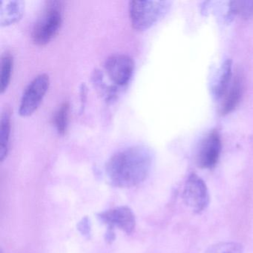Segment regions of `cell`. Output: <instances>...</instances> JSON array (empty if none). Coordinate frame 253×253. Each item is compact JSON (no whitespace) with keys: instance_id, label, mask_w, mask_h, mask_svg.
<instances>
[{"instance_id":"13","label":"cell","mask_w":253,"mask_h":253,"mask_svg":"<svg viewBox=\"0 0 253 253\" xmlns=\"http://www.w3.org/2000/svg\"><path fill=\"white\" fill-rule=\"evenodd\" d=\"M13 66H14V58L10 51H6L2 54L1 57V75H0V91L3 94L11 80Z\"/></svg>"},{"instance_id":"2","label":"cell","mask_w":253,"mask_h":253,"mask_svg":"<svg viewBox=\"0 0 253 253\" xmlns=\"http://www.w3.org/2000/svg\"><path fill=\"white\" fill-rule=\"evenodd\" d=\"M171 2L167 0H134L128 3L131 26L137 31H146L168 13Z\"/></svg>"},{"instance_id":"16","label":"cell","mask_w":253,"mask_h":253,"mask_svg":"<svg viewBox=\"0 0 253 253\" xmlns=\"http://www.w3.org/2000/svg\"><path fill=\"white\" fill-rule=\"evenodd\" d=\"M90 222L88 217H84L82 219L79 224H78V229L81 231L83 235L85 236H89L90 231H91V227H90Z\"/></svg>"},{"instance_id":"7","label":"cell","mask_w":253,"mask_h":253,"mask_svg":"<svg viewBox=\"0 0 253 253\" xmlns=\"http://www.w3.org/2000/svg\"><path fill=\"white\" fill-rule=\"evenodd\" d=\"M222 143L220 132L217 129L210 131L201 140L195 155L197 165L203 169H211L216 165L220 152Z\"/></svg>"},{"instance_id":"12","label":"cell","mask_w":253,"mask_h":253,"mask_svg":"<svg viewBox=\"0 0 253 253\" xmlns=\"http://www.w3.org/2000/svg\"><path fill=\"white\" fill-rule=\"evenodd\" d=\"M11 115L8 109L3 111L0 121V161L6 158L9 151L11 135Z\"/></svg>"},{"instance_id":"9","label":"cell","mask_w":253,"mask_h":253,"mask_svg":"<svg viewBox=\"0 0 253 253\" xmlns=\"http://www.w3.org/2000/svg\"><path fill=\"white\" fill-rule=\"evenodd\" d=\"M26 8L23 0H2L0 6V26H9L21 20Z\"/></svg>"},{"instance_id":"3","label":"cell","mask_w":253,"mask_h":253,"mask_svg":"<svg viewBox=\"0 0 253 253\" xmlns=\"http://www.w3.org/2000/svg\"><path fill=\"white\" fill-rule=\"evenodd\" d=\"M63 23V5L60 1H47L43 11L34 25L32 39L38 45H45L58 34Z\"/></svg>"},{"instance_id":"10","label":"cell","mask_w":253,"mask_h":253,"mask_svg":"<svg viewBox=\"0 0 253 253\" xmlns=\"http://www.w3.org/2000/svg\"><path fill=\"white\" fill-rule=\"evenodd\" d=\"M243 91L244 81L242 76L238 74L234 78L230 87L223 97V100L220 107V115L223 116L228 115L236 108L242 97Z\"/></svg>"},{"instance_id":"17","label":"cell","mask_w":253,"mask_h":253,"mask_svg":"<svg viewBox=\"0 0 253 253\" xmlns=\"http://www.w3.org/2000/svg\"><path fill=\"white\" fill-rule=\"evenodd\" d=\"M87 98V87L85 84H83L81 86V110L83 111L85 103H86Z\"/></svg>"},{"instance_id":"1","label":"cell","mask_w":253,"mask_h":253,"mask_svg":"<svg viewBox=\"0 0 253 253\" xmlns=\"http://www.w3.org/2000/svg\"><path fill=\"white\" fill-rule=\"evenodd\" d=\"M152 162L153 153L149 147L130 146L111 157L106 164V174L114 186L132 187L146 180Z\"/></svg>"},{"instance_id":"8","label":"cell","mask_w":253,"mask_h":253,"mask_svg":"<svg viewBox=\"0 0 253 253\" xmlns=\"http://www.w3.org/2000/svg\"><path fill=\"white\" fill-rule=\"evenodd\" d=\"M99 219L109 226V229L118 227L127 234L132 233L135 227V216L127 207H120L100 213Z\"/></svg>"},{"instance_id":"4","label":"cell","mask_w":253,"mask_h":253,"mask_svg":"<svg viewBox=\"0 0 253 253\" xmlns=\"http://www.w3.org/2000/svg\"><path fill=\"white\" fill-rule=\"evenodd\" d=\"M50 85V78L47 74H40L35 77L23 91L19 106V114L22 117L33 115L41 106Z\"/></svg>"},{"instance_id":"5","label":"cell","mask_w":253,"mask_h":253,"mask_svg":"<svg viewBox=\"0 0 253 253\" xmlns=\"http://www.w3.org/2000/svg\"><path fill=\"white\" fill-rule=\"evenodd\" d=\"M185 204L195 212L201 213L208 207L210 195L204 180L195 173H192L185 183L183 192Z\"/></svg>"},{"instance_id":"6","label":"cell","mask_w":253,"mask_h":253,"mask_svg":"<svg viewBox=\"0 0 253 253\" xmlns=\"http://www.w3.org/2000/svg\"><path fill=\"white\" fill-rule=\"evenodd\" d=\"M104 67L112 83L118 86H124L134 73V61L128 54H112L106 59Z\"/></svg>"},{"instance_id":"15","label":"cell","mask_w":253,"mask_h":253,"mask_svg":"<svg viewBox=\"0 0 253 253\" xmlns=\"http://www.w3.org/2000/svg\"><path fill=\"white\" fill-rule=\"evenodd\" d=\"M229 14L238 15L244 18L253 16V1H233L229 5Z\"/></svg>"},{"instance_id":"14","label":"cell","mask_w":253,"mask_h":253,"mask_svg":"<svg viewBox=\"0 0 253 253\" xmlns=\"http://www.w3.org/2000/svg\"><path fill=\"white\" fill-rule=\"evenodd\" d=\"M69 106L68 102H64L62 103L61 106L56 111L55 114L53 118V123L56 130L60 135H64L66 134V130L69 124Z\"/></svg>"},{"instance_id":"11","label":"cell","mask_w":253,"mask_h":253,"mask_svg":"<svg viewBox=\"0 0 253 253\" xmlns=\"http://www.w3.org/2000/svg\"><path fill=\"white\" fill-rule=\"evenodd\" d=\"M232 61L226 59L219 72L218 78L213 87V94L217 100L223 98L232 84Z\"/></svg>"}]
</instances>
